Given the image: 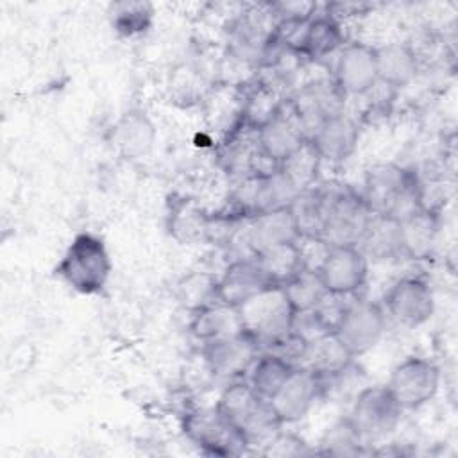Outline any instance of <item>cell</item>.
I'll return each instance as SVG.
<instances>
[{
	"instance_id": "6da1fadb",
	"label": "cell",
	"mask_w": 458,
	"mask_h": 458,
	"mask_svg": "<svg viewBox=\"0 0 458 458\" xmlns=\"http://www.w3.org/2000/svg\"><path fill=\"white\" fill-rule=\"evenodd\" d=\"M360 195L372 213L386 215L399 222L426 206L419 174L395 163L370 166Z\"/></svg>"
},
{
	"instance_id": "7a4b0ae2",
	"label": "cell",
	"mask_w": 458,
	"mask_h": 458,
	"mask_svg": "<svg viewBox=\"0 0 458 458\" xmlns=\"http://www.w3.org/2000/svg\"><path fill=\"white\" fill-rule=\"evenodd\" d=\"M55 276L81 295L104 292L113 272L109 249L98 234L91 231L77 233L54 268Z\"/></svg>"
},
{
	"instance_id": "3957f363",
	"label": "cell",
	"mask_w": 458,
	"mask_h": 458,
	"mask_svg": "<svg viewBox=\"0 0 458 458\" xmlns=\"http://www.w3.org/2000/svg\"><path fill=\"white\" fill-rule=\"evenodd\" d=\"M215 406L247 438L249 445L267 444L283 426L270 403L258 395L245 379L225 383Z\"/></svg>"
},
{
	"instance_id": "277c9868",
	"label": "cell",
	"mask_w": 458,
	"mask_h": 458,
	"mask_svg": "<svg viewBox=\"0 0 458 458\" xmlns=\"http://www.w3.org/2000/svg\"><path fill=\"white\" fill-rule=\"evenodd\" d=\"M243 331L249 333L261 351L272 349L292 333L295 311L281 286H270L238 308Z\"/></svg>"
},
{
	"instance_id": "5b68a950",
	"label": "cell",
	"mask_w": 458,
	"mask_h": 458,
	"mask_svg": "<svg viewBox=\"0 0 458 458\" xmlns=\"http://www.w3.org/2000/svg\"><path fill=\"white\" fill-rule=\"evenodd\" d=\"M385 329L386 313L381 302L351 295L331 333L345 352L356 360L379 344Z\"/></svg>"
},
{
	"instance_id": "8992f818",
	"label": "cell",
	"mask_w": 458,
	"mask_h": 458,
	"mask_svg": "<svg viewBox=\"0 0 458 458\" xmlns=\"http://www.w3.org/2000/svg\"><path fill=\"white\" fill-rule=\"evenodd\" d=\"M182 431L191 444L211 456H238L250 447L247 438L216 406L186 411L182 417Z\"/></svg>"
},
{
	"instance_id": "52a82bcc",
	"label": "cell",
	"mask_w": 458,
	"mask_h": 458,
	"mask_svg": "<svg viewBox=\"0 0 458 458\" xmlns=\"http://www.w3.org/2000/svg\"><path fill=\"white\" fill-rule=\"evenodd\" d=\"M404 411L428 404L440 388V369L424 356H406L399 361L385 383Z\"/></svg>"
},
{
	"instance_id": "ba28073f",
	"label": "cell",
	"mask_w": 458,
	"mask_h": 458,
	"mask_svg": "<svg viewBox=\"0 0 458 458\" xmlns=\"http://www.w3.org/2000/svg\"><path fill=\"white\" fill-rule=\"evenodd\" d=\"M372 211L360 191L338 184L329 186V206L322 238L331 245H358Z\"/></svg>"
},
{
	"instance_id": "9c48e42d",
	"label": "cell",
	"mask_w": 458,
	"mask_h": 458,
	"mask_svg": "<svg viewBox=\"0 0 458 458\" xmlns=\"http://www.w3.org/2000/svg\"><path fill=\"white\" fill-rule=\"evenodd\" d=\"M403 413L404 410L399 406L386 385H372L358 390L349 417L367 444H372L390 435L399 426Z\"/></svg>"
},
{
	"instance_id": "30bf717a",
	"label": "cell",
	"mask_w": 458,
	"mask_h": 458,
	"mask_svg": "<svg viewBox=\"0 0 458 458\" xmlns=\"http://www.w3.org/2000/svg\"><path fill=\"white\" fill-rule=\"evenodd\" d=\"M386 317L404 327H419L428 322L435 311V295L431 284L419 276H404L390 284L383 297Z\"/></svg>"
},
{
	"instance_id": "8fae6325",
	"label": "cell",
	"mask_w": 458,
	"mask_h": 458,
	"mask_svg": "<svg viewBox=\"0 0 458 458\" xmlns=\"http://www.w3.org/2000/svg\"><path fill=\"white\" fill-rule=\"evenodd\" d=\"M208 372L220 381L245 379L252 361L261 352L258 342L245 331L200 345Z\"/></svg>"
},
{
	"instance_id": "7c38bea8",
	"label": "cell",
	"mask_w": 458,
	"mask_h": 458,
	"mask_svg": "<svg viewBox=\"0 0 458 458\" xmlns=\"http://www.w3.org/2000/svg\"><path fill=\"white\" fill-rule=\"evenodd\" d=\"M333 81L345 97H363L377 84V50L367 43H349L338 52Z\"/></svg>"
},
{
	"instance_id": "4fadbf2b",
	"label": "cell",
	"mask_w": 458,
	"mask_h": 458,
	"mask_svg": "<svg viewBox=\"0 0 458 458\" xmlns=\"http://www.w3.org/2000/svg\"><path fill=\"white\" fill-rule=\"evenodd\" d=\"M370 261L356 245H331L318 268L322 284L335 295H358L369 277Z\"/></svg>"
},
{
	"instance_id": "5bb4252c",
	"label": "cell",
	"mask_w": 458,
	"mask_h": 458,
	"mask_svg": "<svg viewBox=\"0 0 458 458\" xmlns=\"http://www.w3.org/2000/svg\"><path fill=\"white\" fill-rule=\"evenodd\" d=\"M306 141L308 132L290 100H286L283 109L268 123L256 131V143L261 156L276 166Z\"/></svg>"
},
{
	"instance_id": "9a60e30c",
	"label": "cell",
	"mask_w": 458,
	"mask_h": 458,
	"mask_svg": "<svg viewBox=\"0 0 458 458\" xmlns=\"http://www.w3.org/2000/svg\"><path fill=\"white\" fill-rule=\"evenodd\" d=\"M318 399H322L318 376L310 369L295 367L292 376L268 403L277 420L284 426L302 420Z\"/></svg>"
},
{
	"instance_id": "2e32d148",
	"label": "cell",
	"mask_w": 458,
	"mask_h": 458,
	"mask_svg": "<svg viewBox=\"0 0 458 458\" xmlns=\"http://www.w3.org/2000/svg\"><path fill=\"white\" fill-rule=\"evenodd\" d=\"M274 286L252 256L234 258L216 277V301L231 308H242L263 290Z\"/></svg>"
},
{
	"instance_id": "e0dca14e",
	"label": "cell",
	"mask_w": 458,
	"mask_h": 458,
	"mask_svg": "<svg viewBox=\"0 0 458 458\" xmlns=\"http://www.w3.org/2000/svg\"><path fill=\"white\" fill-rule=\"evenodd\" d=\"M157 129L150 114L141 107L123 111L109 131V143L116 154L129 161L147 157L156 143Z\"/></svg>"
},
{
	"instance_id": "ac0fdd59",
	"label": "cell",
	"mask_w": 458,
	"mask_h": 458,
	"mask_svg": "<svg viewBox=\"0 0 458 458\" xmlns=\"http://www.w3.org/2000/svg\"><path fill=\"white\" fill-rule=\"evenodd\" d=\"M211 215L193 197L174 193L166 200L165 227L168 236L179 245L208 243Z\"/></svg>"
},
{
	"instance_id": "d6986e66",
	"label": "cell",
	"mask_w": 458,
	"mask_h": 458,
	"mask_svg": "<svg viewBox=\"0 0 458 458\" xmlns=\"http://www.w3.org/2000/svg\"><path fill=\"white\" fill-rule=\"evenodd\" d=\"M245 256H256L267 249L292 243L299 238L290 208H279L254 215L242 227Z\"/></svg>"
},
{
	"instance_id": "ffe728a7",
	"label": "cell",
	"mask_w": 458,
	"mask_h": 458,
	"mask_svg": "<svg viewBox=\"0 0 458 458\" xmlns=\"http://www.w3.org/2000/svg\"><path fill=\"white\" fill-rule=\"evenodd\" d=\"M344 91L331 79H318L304 84L292 97H288L293 111L301 118L308 136L326 118L342 113L345 104Z\"/></svg>"
},
{
	"instance_id": "44dd1931",
	"label": "cell",
	"mask_w": 458,
	"mask_h": 458,
	"mask_svg": "<svg viewBox=\"0 0 458 458\" xmlns=\"http://www.w3.org/2000/svg\"><path fill=\"white\" fill-rule=\"evenodd\" d=\"M360 140L358 122L345 111L322 120L308 136L322 161L344 163L352 156Z\"/></svg>"
},
{
	"instance_id": "7402d4cb",
	"label": "cell",
	"mask_w": 458,
	"mask_h": 458,
	"mask_svg": "<svg viewBox=\"0 0 458 458\" xmlns=\"http://www.w3.org/2000/svg\"><path fill=\"white\" fill-rule=\"evenodd\" d=\"M440 234V215L433 208H420L410 216L401 220V243L403 258L422 261L429 259L435 252Z\"/></svg>"
},
{
	"instance_id": "603a6c76",
	"label": "cell",
	"mask_w": 458,
	"mask_h": 458,
	"mask_svg": "<svg viewBox=\"0 0 458 458\" xmlns=\"http://www.w3.org/2000/svg\"><path fill=\"white\" fill-rule=\"evenodd\" d=\"M286 100L288 97L272 81H256L240 98V129L256 132L283 109Z\"/></svg>"
},
{
	"instance_id": "cb8c5ba5",
	"label": "cell",
	"mask_w": 458,
	"mask_h": 458,
	"mask_svg": "<svg viewBox=\"0 0 458 458\" xmlns=\"http://www.w3.org/2000/svg\"><path fill=\"white\" fill-rule=\"evenodd\" d=\"M190 331L200 345L238 335L243 331L238 308L213 301L190 311Z\"/></svg>"
},
{
	"instance_id": "d4e9b609",
	"label": "cell",
	"mask_w": 458,
	"mask_h": 458,
	"mask_svg": "<svg viewBox=\"0 0 458 458\" xmlns=\"http://www.w3.org/2000/svg\"><path fill=\"white\" fill-rule=\"evenodd\" d=\"M356 247L369 261L379 263L403 258L401 222L386 215L372 213Z\"/></svg>"
},
{
	"instance_id": "484cf974",
	"label": "cell",
	"mask_w": 458,
	"mask_h": 458,
	"mask_svg": "<svg viewBox=\"0 0 458 458\" xmlns=\"http://www.w3.org/2000/svg\"><path fill=\"white\" fill-rule=\"evenodd\" d=\"M379 84L395 91L408 86L419 73V55L410 43L376 47Z\"/></svg>"
},
{
	"instance_id": "4316f807",
	"label": "cell",
	"mask_w": 458,
	"mask_h": 458,
	"mask_svg": "<svg viewBox=\"0 0 458 458\" xmlns=\"http://www.w3.org/2000/svg\"><path fill=\"white\" fill-rule=\"evenodd\" d=\"M345 36L338 18L329 13H315L304 29L299 55L310 61H322L344 47Z\"/></svg>"
},
{
	"instance_id": "83f0119b",
	"label": "cell",
	"mask_w": 458,
	"mask_h": 458,
	"mask_svg": "<svg viewBox=\"0 0 458 458\" xmlns=\"http://www.w3.org/2000/svg\"><path fill=\"white\" fill-rule=\"evenodd\" d=\"M329 206V188L311 186L290 202V213L297 225L299 236H322Z\"/></svg>"
},
{
	"instance_id": "f1b7e54d",
	"label": "cell",
	"mask_w": 458,
	"mask_h": 458,
	"mask_svg": "<svg viewBox=\"0 0 458 458\" xmlns=\"http://www.w3.org/2000/svg\"><path fill=\"white\" fill-rule=\"evenodd\" d=\"M295 365L272 351H261L258 358L252 361L245 381L250 388L261 395L263 399L270 401L274 394L284 385V381L292 376Z\"/></svg>"
},
{
	"instance_id": "f546056e",
	"label": "cell",
	"mask_w": 458,
	"mask_h": 458,
	"mask_svg": "<svg viewBox=\"0 0 458 458\" xmlns=\"http://www.w3.org/2000/svg\"><path fill=\"white\" fill-rule=\"evenodd\" d=\"M107 14L113 30L120 38H134L152 27L156 9L145 0H120L109 4Z\"/></svg>"
},
{
	"instance_id": "4dcf8cb0",
	"label": "cell",
	"mask_w": 458,
	"mask_h": 458,
	"mask_svg": "<svg viewBox=\"0 0 458 458\" xmlns=\"http://www.w3.org/2000/svg\"><path fill=\"white\" fill-rule=\"evenodd\" d=\"M367 445V440L347 413L324 431L318 442V453L329 456H358L365 453Z\"/></svg>"
},
{
	"instance_id": "1f68e13d",
	"label": "cell",
	"mask_w": 458,
	"mask_h": 458,
	"mask_svg": "<svg viewBox=\"0 0 458 458\" xmlns=\"http://www.w3.org/2000/svg\"><path fill=\"white\" fill-rule=\"evenodd\" d=\"M295 242L277 245L252 256L274 286H283L297 272L302 270Z\"/></svg>"
},
{
	"instance_id": "d6a6232c",
	"label": "cell",
	"mask_w": 458,
	"mask_h": 458,
	"mask_svg": "<svg viewBox=\"0 0 458 458\" xmlns=\"http://www.w3.org/2000/svg\"><path fill=\"white\" fill-rule=\"evenodd\" d=\"M322 159L310 141L299 147L292 156H288L283 163L277 165L281 174L288 179V182L301 193L311 186H315Z\"/></svg>"
},
{
	"instance_id": "836d02e7",
	"label": "cell",
	"mask_w": 458,
	"mask_h": 458,
	"mask_svg": "<svg viewBox=\"0 0 458 458\" xmlns=\"http://www.w3.org/2000/svg\"><path fill=\"white\" fill-rule=\"evenodd\" d=\"M281 288L295 313L315 310L327 293L326 286L320 281L318 272H313V270L297 272Z\"/></svg>"
},
{
	"instance_id": "e575fe53",
	"label": "cell",
	"mask_w": 458,
	"mask_h": 458,
	"mask_svg": "<svg viewBox=\"0 0 458 458\" xmlns=\"http://www.w3.org/2000/svg\"><path fill=\"white\" fill-rule=\"evenodd\" d=\"M295 245H297L302 270H313V272H318L320 265L324 263L331 249V243L322 236H299Z\"/></svg>"
}]
</instances>
